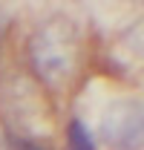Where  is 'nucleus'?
Here are the masks:
<instances>
[{"label":"nucleus","instance_id":"f03ea898","mask_svg":"<svg viewBox=\"0 0 144 150\" xmlns=\"http://www.w3.org/2000/svg\"><path fill=\"white\" fill-rule=\"evenodd\" d=\"M6 150H49L43 147V144H37V142H29V139H23V136H15V133H6Z\"/></svg>","mask_w":144,"mask_h":150},{"label":"nucleus","instance_id":"f257e3e1","mask_svg":"<svg viewBox=\"0 0 144 150\" xmlns=\"http://www.w3.org/2000/svg\"><path fill=\"white\" fill-rule=\"evenodd\" d=\"M66 142H69V150H95V147H92L90 133H87V127H84L81 121H69Z\"/></svg>","mask_w":144,"mask_h":150}]
</instances>
